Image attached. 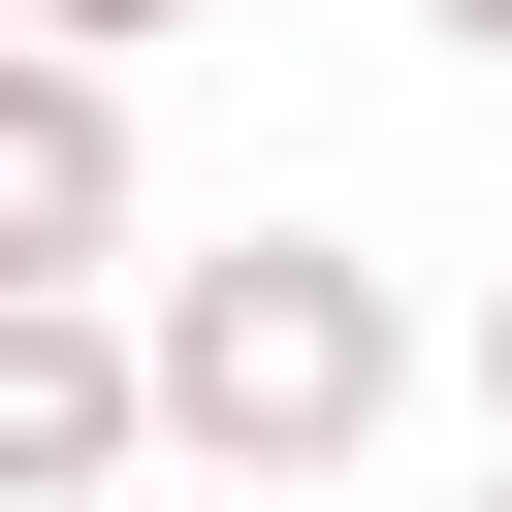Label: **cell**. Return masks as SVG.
<instances>
[{"instance_id": "6da1fadb", "label": "cell", "mask_w": 512, "mask_h": 512, "mask_svg": "<svg viewBox=\"0 0 512 512\" xmlns=\"http://www.w3.org/2000/svg\"><path fill=\"white\" fill-rule=\"evenodd\" d=\"M128 384H160V448L192 480H352L384 416H416V288L352 256V224H192V256H128Z\"/></svg>"}, {"instance_id": "7a4b0ae2", "label": "cell", "mask_w": 512, "mask_h": 512, "mask_svg": "<svg viewBox=\"0 0 512 512\" xmlns=\"http://www.w3.org/2000/svg\"><path fill=\"white\" fill-rule=\"evenodd\" d=\"M128 256H160V128H128V64L0 32V288H128Z\"/></svg>"}, {"instance_id": "3957f363", "label": "cell", "mask_w": 512, "mask_h": 512, "mask_svg": "<svg viewBox=\"0 0 512 512\" xmlns=\"http://www.w3.org/2000/svg\"><path fill=\"white\" fill-rule=\"evenodd\" d=\"M96 480H160L128 288H0V512H96Z\"/></svg>"}, {"instance_id": "277c9868", "label": "cell", "mask_w": 512, "mask_h": 512, "mask_svg": "<svg viewBox=\"0 0 512 512\" xmlns=\"http://www.w3.org/2000/svg\"><path fill=\"white\" fill-rule=\"evenodd\" d=\"M0 32H64V64H160V32H192V0H0Z\"/></svg>"}, {"instance_id": "5b68a950", "label": "cell", "mask_w": 512, "mask_h": 512, "mask_svg": "<svg viewBox=\"0 0 512 512\" xmlns=\"http://www.w3.org/2000/svg\"><path fill=\"white\" fill-rule=\"evenodd\" d=\"M480 448H512V288H480Z\"/></svg>"}, {"instance_id": "8992f818", "label": "cell", "mask_w": 512, "mask_h": 512, "mask_svg": "<svg viewBox=\"0 0 512 512\" xmlns=\"http://www.w3.org/2000/svg\"><path fill=\"white\" fill-rule=\"evenodd\" d=\"M416 32H448V64H512V0H416Z\"/></svg>"}, {"instance_id": "52a82bcc", "label": "cell", "mask_w": 512, "mask_h": 512, "mask_svg": "<svg viewBox=\"0 0 512 512\" xmlns=\"http://www.w3.org/2000/svg\"><path fill=\"white\" fill-rule=\"evenodd\" d=\"M480 512H512V448H480Z\"/></svg>"}]
</instances>
